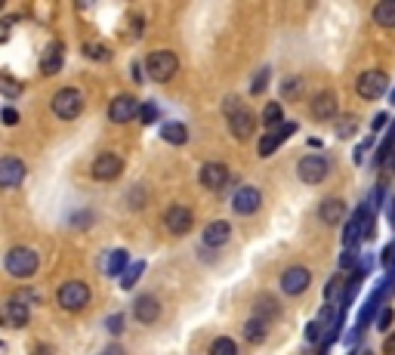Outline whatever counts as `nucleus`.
Instances as JSON below:
<instances>
[{
    "mask_svg": "<svg viewBox=\"0 0 395 355\" xmlns=\"http://www.w3.org/2000/svg\"><path fill=\"white\" fill-rule=\"evenodd\" d=\"M164 225L170 235H185V232H191V225H195V217H191L189 207L173 204V207H167V213H164Z\"/></svg>",
    "mask_w": 395,
    "mask_h": 355,
    "instance_id": "ddd939ff",
    "label": "nucleus"
},
{
    "mask_svg": "<svg viewBox=\"0 0 395 355\" xmlns=\"http://www.w3.org/2000/svg\"><path fill=\"white\" fill-rule=\"evenodd\" d=\"M99 355H123V346H117V343H111V346H105Z\"/></svg>",
    "mask_w": 395,
    "mask_h": 355,
    "instance_id": "a18cd8bd",
    "label": "nucleus"
},
{
    "mask_svg": "<svg viewBox=\"0 0 395 355\" xmlns=\"http://www.w3.org/2000/svg\"><path fill=\"white\" fill-rule=\"evenodd\" d=\"M127 250H111L108 260H105V275H111V278H123V272H127Z\"/></svg>",
    "mask_w": 395,
    "mask_h": 355,
    "instance_id": "a878e982",
    "label": "nucleus"
},
{
    "mask_svg": "<svg viewBox=\"0 0 395 355\" xmlns=\"http://www.w3.org/2000/svg\"><path fill=\"white\" fill-rule=\"evenodd\" d=\"M389 223H392V229H395V201L389 204Z\"/></svg>",
    "mask_w": 395,
    "mask_h": 355,
    "instance_id": "8fccbe9b",
    "label": "nucleus"
},
{
    "mask_svg": "<svg viewBox=\"0 0 395 355\" xmlns=\"http://www.w3.org/2000/svg\"><path fill=\"white\" fill-rule=\"evenodd\" d=\"M374 235V207L361 204L349 219H346V229H343V247L346 250H355L358 241Z\"/></svg>",
    "mask_w": 395,
    "mask_h": 355,
    "instance_id": "f03ea898",
    "label": "nucleus"
},
{
    "mask_svg": "<svg viewBox=\"0 0 395 355\" xmlns=\"http://www.w3.org/2000/svg\"><path fill=\"white\" fill-rule=\"evenodd\" d=\"M90 173H93V180H99V182H111V180H117V176L123 173V158H121V155H115V151H102V155L93 158Z\"/></svg>",
    "mask_w": 395,
    "mask_h": 355,
    "instance_id": "6e6552de",
    "label": "nucleus"
},
{
    "mask_svg": "<svg viewBox=\"0 0 395 355\" xmlns=\"http://www.w3.org/2000/svg\"><path fill=\"white\" fill-rule=\"evenodd\" d=\"M309 284H312V272H309L306 266H290V269L281 272V291L287 293V297H300V293H306Z\"/></svg>",
    "mask_w": 395,
    "mask_h": 355,
    "instance_id": "9d476101",
    "label": "nucleus"
},
{
    "mask_svg": "<svg viewBox=\"0 0 395 355\" xmlns=\"http://www.w3.org/2000/svg\"><path fill=\"white\" fill-rule=\"evenodd\" d=\"M392 318H395V312L386 306V309L376 315V328H380V330H389V328H392Z\"/></svg>",
    "mask_w": 395,
    "mask_h": 355,
    "instance_id": "4c0bfd02",
    "label": "nucleus"
},
{
    "mask_svg": "<svg viewBox=\"0 0 395 355\" xmlns=\"http://www.w3.org/2000/svg\"><path fill=\"white\" fill-rule=\"evenodd\" d=\"M300 93H302V77H287L281 87V96L284 99H296Z\"/></svg>",
    "mask_w": 395,
    "mask_h": 355,
    "instance_id": "473e14b6",
    "label": "nucleus"
},
{
    "mask_svg": "<svg viewBox=\"0 0 395 355\" xmlns=\"http://www.w3.org/2000/svg\"><path fill=\"white\" fill-rule=\"evenodd\" d=\"M339 291H343V278H333L331 284H327V291H324V297H327V306H333L339 299Z\"/></svg>",
    "mask_w": 395,
    "mask_h": 355,
    "instance_id": "72a5a7b5",
    "label": "nucleus"
},
{
    "mask_svg": "<svg viewBox=\"0 0 395 355\" xmlns=\"http://www.w3.org/2000/svg\"><path fill=\"white\" fill-rule=\"evenodd\" d=\"M392 155H395V130H389V136L383 139V145H380V149H376L374 164H376V167H383V164H386Z\"/></svg>",
    "mask_w": 395,
    "mask_h": 355,
    "instance_id": "c756f323",
    "label": "nucleus"
},
{
    "mask_svg": "<svg viewBox=\"0 0 395 355\" xmlns=\"http://www.w3.org/2000/svg\"><path fill=\"white\" fill-rule=\"evenodd\" d=\"M318 219L324 225H339L346 219V201L343 198H324L318 204Z\"/></svg>",
    "mask_w": 395,
    "mask_h": 355,
    "instance_id": "6ab92c4d",
    "label": "nucleus"
},
{
    "mask_svg": "<svg viewBox=\"0 0 395 355\" xmlns=\"http://www.w3.org/2000/svg\"><path fill=\"white\" fill-rule=\"evenodd\" d=\"M383 355H395V334L386 336V346H383Z\"/></svg>",
    "mask_w": 395,
    "mask_h": 355,
    "instance_id": "49530a36",
    "label": "nucleus"
},
{
    "mask_svg": "<svg viewBox=\"0 0 395 355\" xmlns=\"http://www.w3.org/2000/svg\"><path fill=\"white\" fill-rule=\"evenodd\" d=\"M133 315H136V321H142V324H154L160 318V299L154 297V293H142V297H136Z\"/></svg>",
    "mask_w": 395,
    "mask_h": 355,
    "instance_id": "2eb2a0df",
    "label": "nucleus"
},
{
    "mask_svg": "<svg viewBox=\"0 0 395 355\" xmlns=\"http://www.w3.org/2000/svg\"><path fill=\"white\" fill-rule=\"evenodd\" d=\"M296 173H300V180L306 182V186H318V182L327 180L331 164H327V158H321V155H306L300 164H296Z\"/></svg>",
    "mask_w": 395,
    "mask_h": 355,
    "instance_id": "1a4fd4ad",
    "label": "nucleus"
},
{
    "mask_svg": "<svg viewBox=\"0 0 395 355\" xmlns=\"http://www.w3.org/2000/svg\"><path fill=\"white\" fill-rule=\"evenodd\" d=\"M339 269H343V272H355V250H343V256H339Z\"/></svg>",
    "mask_w": 395,
    "mask_h": 355,
    "instance_id": "58836bf2",
    "label": "nucleus"
},
{
    "mask_svg": "<svg viewBox=\"0 0 395 355\" xmlns=\"http://www.w3.org/2000/svg\"><path fill=\"white\" fill-rule=\"evenodd\" d=\"M337 108H339L337 93L324 90V93H318V96L312 99V118H315V121H331V118H337Z\"/></svg>",
    "mask_w": 395,
    "mask_h": 355,
    "instance_id": "aec40b11",
    "label": "nucleus"
},
{
    "mask_svg": "<svg viewBox=\"0 0 395 355\" xmlns=\"http://www.w3.org/2000/svg\"><path fill=\"white\" fill-rule=\"evenodd\" d=\"M222 114H226L228 130H232V136L238 139V143H247V139L253 136V130H256V118H253L250 108H247L238 96H226V99H222Z\"/></svg>",
    "mask_w": 395,
    "mask_h": 355,
    "instance_id": "f257e3e1",
    "label": "nucleus"
},
{
    "mask_svg": "<svg viewBox=\"0 0 395 355\" xmlns=\"http://www.w3.org/2000/svg\"><path fill=\"white\" fill-rule=\"evenodd\" d=\"M198 180H201L204 188H210V192H219L222 186L228 182V167L219 161H207L201 167V173H198Z\"/></svg>",
    "mask_w": 395,
    "mask_h": 355,
    "instance_id": "4468645a",
    "label": "nucleus"
},
{
    "mask_svg": "<svg viewBox=\"0 0 395 355\" xmlns=\"http://www.w3.org/2000/svg\"><path fill=\"white\" fill-rule=\"evenodd\" d=\"M139 112H142L139 99H136V96H130V93H121V96H115V99H111L108 121H111V124H127V121H133Z\"/></svg>",
    "mask_w": 395,
    "mask_h": 355,
    "instance_id": "9b49d317",
    "label": "nucleus"
},
{
    "mask_svg": "<svg viewBox=\"0 0 395 355\" xmlns=\"http://www.w3.org/2000/svg\"><path fill=\"white\" fill-rule=\"evenodd\" d=\"M22 180H25V161L6 155L3 161H0V186H3V188H16Z\"/></svg>",
    "mask_w": 395,
    "mask_h": 355,
    "instance_id": "f3484780",
    "label": "nucleus"
},
{
    "mask_svg": "<svg viewBox=\"0 0 395 355\" xmlns=\"http://www.w3.org/2000/svg\"><path fill=\"white\" fill-rule=\"evenodd\" d=\"M62 62H65V53H62V44H49L40 56V75L53 77L62 71Z\"/></svg>",
    "mask_w": 395,
    "mask_h": 355,
    "instance_id": "4be33fe9",
    "label": "nucleus"
},
{
    "mask_svg": "<svg viewBox=\"0 0 395 355\" xmlns=\"http://www.w3.org/2000/svg\"><path fill=\"white\" fill-rule=\"evenodd\" d=\"M142 272H145V262H142V260L133 262V266H130L127 272H123V278H121V287H123V291H130V287H133L136 281L142 278Z\"/></svg>",
    "mask_w": 395,
    "mask_h": 355,
    "instance_id": "2f4dec72",
    "label": "nucleus"
},
{
    "mask_svg": "<svg viewBox=\"0 0 395 355\" xmlns=\"http://www.w3.org/2000/svg\"><path fill=\"white\" fill-rule=\"evenodd\" d=\"M145 71L152 81L164 84L179 71V59L173 56L170 50H154V53H148V59H145Z\"/></svg>",
    "mask_w": 395,
    "mask_h": 355,
    "instance_id": "39448f33",
    "label": "nucleus"
},
{
    "mask_svg": "<svg viewBox=\"0 0 395 355\" xmlns=\"http://www.w3.org/2000/svg\"><path fill=\"white\" fill-rule=\"evenodd\" d=\"M364 355H370V352H364Z\"/></svg>",
    "mask_w": 395,
    "mask_h": 355,
    "instance_id": "603ef678",
    "label": "nucleus"
},
{
    "mask_svg": "<svg viewBox=\"0 0 395 355\" xmlns=\"http://www.w3.org/2000/svg\"><path fill=\"white\" fill-rule=\"evenodd\" d=\"M374 22L383 28H395V0H380L374 7Z\"/></svg>",
    "mask_w": 395,
    "mask_h": 355,
    "instance_id": "bb28decb",
    "label": "nucleus"
},
{
    "mask_svg": "<svg viewBox=\"0 0 395 355\" xmlns=\"http://www.w3.org/2000/svg\"><path fill=\"white\" fill-rule=\"evenodd\" d=\"M3 124L6 127H16L19 124V114L12 112V108H3Z\"/></svg>",
    "mask_w": 395,
    "mask_h": 355,
    "instance_id": "37998d69",
    "label": "nucleus"
},
{
    "mask_svg": "<svg viewBox=\"0 0 395 355\" xmlns=\"http://www.w3.org/2000/svg\"><path fill=\"white\" fill-rule=\"evenodd\" d=\"M160 139L170 145H185L189 143V130L179 121H167V124H160Z\"/></svg>",
    "mask_w": 395,
    "mask_h": 355,
    "instance_id": "b1692460",
    "label": "nucleus"
},
{
    "mask_svg": "<svg viewBox=\"0 0 395 355\" xmlns=\"http://www.w3.org/2000/svg\"><path fill=\"white\" fill-rule=\"evenodd\" d=\"M3 266L12 278H31L37 272V254L31 247H10L3 256Z\"/></svg>",
    "mask_w": 395,
    "mask_h": 355,
    "instance_id": "7ed1b4c3",
    "label": "nucleus"
},
{
    "mask_svg": "<svg viewBox=\"0 0 395 355\" xmlns=\"http://www.w3.org/2000/svg\"><path fill=\"white\" fill-rule=\"evenodd\" d=\"M84 53H86V56H90V59H102V62L111 56V53L105 50L102 44H86V50H84Z\"/></svg>",
    "mask_w": 395,
    "mask_h": 355,
    "instance_id": "e433bc0d",
    "label": "nucleus"
},
{
    "mask_svg": "<svg viewBox=\"0 0 395 355\" xmlns=\"http://www.w3.org/2000/svg\"><path fill=\"white\" fill-rule=\"evenodd\" d=\"M253 315L263 318V321H272V318L281 315V303H278V299H272L269 293H259L256 303H253Z\"/></svg>",
    "mask_w": 395,
    "mask_h": 355,
    "instance_id": "5701e85b",
    "label": "nucleus"
},
{
    "mask_svg": "<svg viewBox=\"0 0 395 355\" xmlns=\"http://www.w3.org/2000/svg\"><path fill=\"white\" fill-rule=\"evenodd\" d=\"M389 90V77H386V71H380V69H370V71H361L358 75V81H355V93L361 96V99H380L383 93Z\"/></svg>",
    "mask_w": 395,
    "mask_h": 355,
    "instance_id": "0eeeda50",
    "label": "nucleus"
},
{
    "mask_svg": "<svg viewBox=\"0 0 395 355\" xmlns=\"http://www.w3.org/2000/svg\"><path fill=\"white\" fill-rule=\"evenodd\" d=\"M228 238H232V225H228L226 219H213V223H207L201 232L204 247H222Z\"/></svg>",
    "mask_w": 395,
    "mask_h": 355,
    "instance_id": "a211bd4d",
    "label": "nucleus"
},
{
    "mask_svg": "<svg viewBox=\"0 0 395 355\" xmlns=\"http://www.w3.org/2000/svg\"><path fill=\"white\" fill-rule=\"evenodd\" d=\"M56 303H59L65 312H80V309H86V303H90V287H86L84 281H77V278L65 281V284L56 291Z\"/></svg>",
    "mask_w": 395,
    "mask_h": 355,
    "instance_id": "20e7f679",
    "label": "nucleus"
},
{
    "mask_svg": "<svg viewBox=\"0 0 395 355\" xmlns=\"http://www.w3.org/2000/svg\"><path fill=\"white\" fill-rule=\"evenodd\" d=\"M34 352L37 355H53V349H49L47 343H34Z\"/></svg>",
    "mask_w": 395,
    "mask_h": 355,
    "instance_id": "09e8293b",
    "label": "nucleus"
},
{
    "mask_svg": "<svg viewBox=\"0 0 395 355\" xmlns=\"http://www.w3.org/2000/svg\"><path fill=\"white\" fill-rule=\"evenodd\" d=\"M3 321L10 324V328H22V324H28L31 321L28 303H25V299H19L16 293H12V297L6 299V306H3Z\"/></svg>",
    "mask_w": 395,
    "mask_h": 355,
    "instance_id": "dca6fc26",
    "label": "nucleus"
},
{
    "mask_svg": "<svg viewBox=\"0 0 395 355\" xmlns=\"http://www.w3.org/2000/svg\"><path fill=\"white\" fill-rule=\"evenodd\" d=\"M84 112V93L74 87H62L59 93L53 96V114L59 121H74Z\"/></svg>",
    "mask_w": 395,
    "mask_h": 355,
    "instance_id": "423d86ee",
    "label": "nucleus"
},
{
    "mask_svg": "<svg viewBox=\"0 0 395 355\" xmlns=\"http://www.w3.org/2000/svg\"><path fill=\"white\" fill-rule=\"evenodd\" d=\"M376 306H380V293H374V297H370L368 303L361 306V312H358V324H355V330H364L370 321H374V315H376Z\"/></svg>",
    "mask_w": 395,
    "mask_h": 355,
    "instance_id": "c85d7f7f",
    "label": "nucleus"
},
{
    "mask_svg": "<svg viewBox=\"0 0 395 355\" xmlns=\"http://www.w3.org/2000/svg\"><path fill=\"white\" fill-rule=\"evenodd\" d=\"M0 81H3V90H6V96H10V99H12V96H19V87L10 81V77L3 75V77H0Z\"/></svg>",
    "mask_w": 395,
    "mask_h": 355,
    "instance_id": "c03bdc74",
    "label": "nucleus"
},
{
    "mask_svg": "<svg viewBox=\"0 0 395 355\" xmlns=\"http://www.w3.org/2000/svg\"><path fill=\"white\" fill-rule=\"evenodd\" d=\"M389 124V118H386V114H376V118H374V124H370V130H383V127H386Z\"/></svg>",
    "mask_w": 395,
    "mask_h": 355,
    "instance_id": "de8ad7c7",
    "label": "nucleus"
},
{
    "mask_svg": "<svg viewBox=\"0 0 395 355\" xmlns=\"http://www.w3.org/2000/svg\"><path fill=\"white\" fill-rule=\"evenodd\" d=\"M389 102H395V90H392V99H389Z\"/></svg>",
    "mask_w": 395,
    "mask_h": 355,
    "instance_id": "3c124183",
    "label": "nucleus"
},
{
    "mask_svg": "<svg viewBox=\"0 0 395 355\" xmlns=\"http://www.w3.org/2000/svg\"><path fill=\"white\" fill-rule=\"evenodd\" d=\"M265 81H269V69H263L256 77H253V84H250V96H259L265 90Z\"/></svg>",
    "mask_w": 395,
    "mask_h": 355,
    "instance_id": "f704fd0d",
    "label": "nucleus"
},
{
    "mask_svg": "<svg viewBox=\"0 0 395 355\" xmlns=\"http://www.w3.org/2000/svg\"><path fill=\"white\" fill-rule=\"evenodd\" d=\"M265 334H269V321H263V318H256V315H250L244 321V336H247V343H263L265 340Z\"/></svg>",
    "mask_w": 395,
    "mask_h": 355,
    "instance_id": "393cba45",
    "label": "nucleus"
},
{
    "mask_svg": "<svg viewBox=\"0 0 395 355\" xmlns=\"http://www.w3.org/2000/svg\"><path fill=\"white\" fill-rule=\"evenodd\" d=\"M139 118H142V124H154V121H158V108H154V106H142Z\"/></svg>",
    "mask_w": 395,
    "mask_h": 355,
    "instance_id": "a19ab883",
    "label": "nucleus"
},
{
    "mask_svg": "<svg viewBox=\"0 0 395 355\" xmlns=\"http://www.w3.org/2000/svg\"><path fill=\"white\" fill-rule=\"evenodd\" d=\"M284 124V112H281V102H269V106L263 108V127H269L272 133L278 130V127Z\"/></svg>",
    "mask_w": 395,
    "mask_h": 355,
    "instance_id": "cd10ccee",
    "label": "nucleus"
},
{
    "mask_svg": "<svg viewBox=\"0 0 395 355\" xmlns=\"http://www.w3.org/2000/svg\"><path fill=\"white\" fill-rule=\"evenodd\" d=\"M93 219V213H77V217H71V225H77V229H86Z\"/></svg>",
    "mask_w": 395,
    "mask_h": 355,
    "instance_id": "79ce46f5",
    "label": "nucleus"
},
{
    "mask_svg": "<svg viewBox=\"0 0 395 355\" xmlns=\"http://www.w3.org/2000/svg\"><path fill=\"white\" fill-rule=\"evenodd\" d=\"M259 204H263V192H259L256 186H241L238 192H235V198H232V210L238 213V217H250V213H256Z\"/></svg>",
    "mask_w": 395,
    "mask_h": 355,
    "instance_id": "f8f14e48",
    "label": "nucleus"
},
{
    "mask_svg": "<svg viewBox=\"0 0 395 355\" xmlns=\"http://www.w3.org/2000/svg\"><path fill=\"white\" fill-rule=\"evenodd\" d=\"M383 269H386V272H395V241L386 244V250H383Z\"/></svg>",
    "mask_w": 395,
    "mask_h": 355,
    "instance_id": "c9c22d12",
    "label": "nucleus"
},
{
    "mask_svg": "<svg viewBox=\"0 0 395 355\" xmlns=\"http://www.w3.org/2000/svg\"><path fill=\"white\" fill-rule=\"evenodd\" d=\"M294 130H296V124H294V121H284V124L278 127L275 133H269V136H263V139H259V158H269L272 151H278V145H281L284 139H287Z\"/></svg>",
    "mask_w": 395,
    "mask_h": 355,
    "instance_id": "412c9836",
    "label": "nucleus"
},
{
    "mask_svg": "<svg viewBox=\"0 0 395 355\" xmlns=\"http://www.w3.org/2000/svg\"><path fill=\"white\" fill-rule=\"evenodd\" d=\"M105 328H108L111 334H121V330H123V315H121V312H115V315H108V321H105Z\"/></svg>",
    "mask_w": 395,
    "mask_h": 355,
    "instance_id": "ea45409f",
    "label": "nucleus"
},
{
    "mask_svg": "<svg viewBox=\"0 0 395 355\" xmlns=\"http://www.w3.org/2000/svg\"><path fill=\"white\" fill-rule=\"evenodd\" d=\"M210 355H238V346H235L232 336H216L210 343Z\"/></svg>",
    "mask_w": 395,
    "mask_h": 355,
    "instance_id": "7c9ffc66",
    "label": "nucleus"
}]
</instances>
